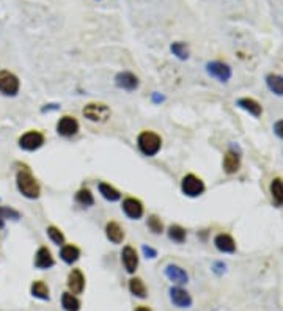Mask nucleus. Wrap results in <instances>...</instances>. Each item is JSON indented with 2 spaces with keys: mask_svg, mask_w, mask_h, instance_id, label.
Here are the masks:
<instances>
[{
  "mask_svg": "<svg viewBox=\"0 0 283 311\" xmlns=\"http://www.w3.org/2000/svg\"><path fill=\"white\" fill-rule=\"evenodd\" d=\"M121 263H123L125 269L128 274H134L139 267V255L136 252V248L131 247V245H126L121 252Z\"/></svg>",
  "mask_w": 283,
  "mask_h": 311,
  "instance_id": "obj_12",
  "label": "nucleus"
},
{
  "mask_svg": "<svg viewBox=\"0 0 283 311\" xmlns=\"http://www.w3.org/2000/svg\"><path fill=\"white\" fill-rule=\"evenodd\" d=\"M206 73L211 77L217 79L219 82H222V84L228 82V80L232 79V68L223 61H209V63H206Z\"/></svg>",
  "mask_w": 283,
  "mask_h": 311,
  "instance_id": "obj_7",
  "label": "nucleus"
},
{
  "mask_svg": "<svg viewBox=\"0 0 283 311\" xmlns=\"http://www.w3.org/2000/svg\"><path fill=\"white\" fill-rule=\"evenodd\" d=\"M46 233H47L49 239H50V240H52L55 245H60V247H63V245H65V234L60 231V228L50 225V226H47Z\"/></svg>",
  "mask_w": 283,
  "mask_h": 311,
  "instance_id": "obj_29",
  "label": "nucleus"
},
{
  "mask_svg": "<svg viewBox=\"0 0 283 311\" xmlns=\"http://www.w3.org/2000/svg\"><path fill=\"white\" fill-rule=\"evenodd\" d=\"M121 209H123V212L126 214V217L131 219V220H139L143 217V205L142 201L134 198V197H128L123 200V203H121Z\"/></svg>",
  "mask_w": 283,
  "mask_h": 311,
  "instance_id": "obj_8",
  "label": "nucleus"
},
{
  "mask_svg": "<svg viewBox=\"0 0 283 311\" xmlns=\"http://www.w3.org/2000/svg\"><path fill=\"white\" fill-rule=\"evenodd\" d=\"M142 252H143V255L146 256V258H150V260H154L156 256H157V252L153 247H148V245H143Z\"/></svg>",
  "mask_w": 283,
  "mask_h": 311,
  "instance_id": "obj_32",
  "label": "nucleus"
},
{
  "mask_svg": "<svg viewBox=\"0 0 283 311\" xmlns=\"http://www.w3.org/2000/svg\"><path fill=\"white\" fill-rule=\"evenodd\" d=\"M214 245L222 253H235L236 252V242L230 234H217L214 239Z\"/></svg>",
  "mask_w": 283,
  "mask_h": 311,
  "instance_id": "obj_16",
  "label": "nucleus"
},
{
  "mask_svg": "<svg viewBox=\"0 0 283 311\" xmlns=\"http://www.w3.org/2000/svg\"><path fill=\"white\" fill-rule=\"evenodd\" d=\"M168 294H170V300L175 306H178V308H191L192 306V297L186 289H183L180 286H175V288H170Z\"/></svg>",
  "mask_w": 283,
  "mask_h": 311,
  "instance_id": "obj_11",
  "label": "nucleus"
},
{
  "mask_svg": "<svg viewBox=\"0 0 283 311\" xmlns=\"http://www.w3.org/2000/svg\"><path fill=\"white\" fill-rule=\"evenodd\" d=\"M76 203H79L80 206H84V208H90L94 205V197L91 194L90 189H79L77 194H76Z\"/></svg>",
  "mask_w": 283,
  "mask_h": 311,
  "instance_id": "obj_26",
  "label": "nucleus"
},
{
  "mask_svg": "<svg viewBox=\"0 0 283 311\" xmlns=\"http://www.w3.org/2000/svg\"><path fill=\"white\" fill-rule=\"evenodd\" d=\"M238 107H241L242 110H246V112H249L252 116H255V118H258L261 113H263V109H261V105H260V102H257L255 99H252V98H241V99H238Z\"/></svg>",
  "mask_w": 283,
  "mask_h": 311,
  "instance_id": "obj_19",
  "label": "nucleus"
},
{
  "mask_svg": "<svg viewBox=\"0 0 283 311\" xmlns=\"http://www.w3.org/2000/svg\"><path fill=\"white\" fill-rule=\"evenodd\" d=\"M274 132H275V135L278 139L283 140V119H278L277 123L274 125Z\"/></svg>",
  "mask_w": 283,
  "mask_h": 311,
  "instance_id": "obj_33",
  "label": "nucleus"
},
{
  "mask_svg": "<svg viewBox=\"0 0 283 311\" xmlns=\"http://www.w3.org/2000/svg\"><path fill=\"white\" fill-rule=\"evenodd\" d=\"M137 146L143 156L153 157L160 151V148H162V139H160V135H157L153 131H143L137 137Z\"/></svg>",
  "mask_w": 283,
  "mask_h": 311,
  "instance_id": "obj_2",
  "label": "nucleus"
},
{
  "mask_svg": "<svg viewBox=\"0 0 283 311\" xmlns=\"http://www.w3.org/2000/svg\"><path fill=\"white\" fill-rule=\"evenodd\" d=\"M19 79L10 71H0V93L4 96H16L19 93Z\"/></svg>",
  "mask_w": 283,
  "mask_h": 311,
  "instance_id": "obj_5",
  "label": "nucleus"
},
{
  "mask_svg": "<svg viewBox=\"0 0 283 311\" xmlns=\"http://www.w3.org/2000/svg\"><path fill=\"white\" fill-rule=\"evenodd\" d=\"M170 50H172L173 55L178 57L180 60H187V58H189V47H187L186 43H181V41L172 43Z\"/></svg>",
  "mask_w": 283,
  "mask_h": 311,
  "instance_id": "obj_30",
  "label": "nucleus"
},
{
  "mask_svg": "<svg viewBox=\"0 0 283 311\" xmlns=\"http://www.w3.org/2000/svg\"><path fill=\"white\" fill-rule=\"evenodd\" d=\"M62 306H63L65 311H79L80 309V302L73 292H63Z\"/></svg>",
  "mask_w": 283,
  "mask_h": 311,
  "instance_id": "obj_25",
  "label": "nucleus"
},
{
  "mask_svg": "<svg viewBox=\"0 0 283 311\" xmlns=\"http://www.w3.org/2000/svg\"><path fill=\"white\" fill-rule=\"evenodd\" d=\"M79 132V121L71 116V115H65L57 121V134L62 137H74Z\"/></svg>",
  "mask_w": 283,
  "mask_h": 311,
  "instance_id": "obj_9",
  "label": "nucleus"
},
{
  "mask_svg": "<svg viewBox=\"0 0 283 311\" xmlns=\"http://www.w3.org/2000/svg\"><path fill=\"white\" fill-rule=\"evenodd\" d=\"M205 189H206L205 182L192 173L186 174V176L183 178V181H181V192L186 197H191V198L200 197V195L205 194Z\"/></svg>",
  "mask_w": 283,
  "mask_h": 311,
  "instance_id": "obj_4",
  "label": "nucleus"
},
{
  "mask_svg": "<svg viewBox=\"0 0 283 311\" xmlns=\"http://www.w3.org/2000/svg\"><path fill=\"white\" fill-rule=\"evenodd\" d=\"M165 98L162 96V94H159V93H153V102L159 104V102H162Z\"/></svg>",
  "mask_w": 283,
  "mask_h": 311,
  "instance_id": "obj_35",
  "label": "nucleus"
},
{
  "mask_svg": "<svg viewBox=\"0 0 283 311\" xmlns=\"http://www.w3.org/2000/svg\"><path fill=\"white\" fill-rule=\"evenodd\" d=\"M239 167H241V156L236 151H233V150L227 151V154L223 157V170H225V173L233 174V173H236L239 170Z\"/></svg>",
  "mask_w": 283,
  "mask_h": 311,
  "instance_id": "obj_18",
  "label": "nucleus"
},
{
  "mask_svg": "<svg viewBox=\"0 0 283 311\" xmlns=\"http://www.w3.org/2000/svg\"><path fill=\"white\" fill-rule=\"evenodd\" d=\"M115 85L121 90L134 91V90L139 88L140 80L136 74L131 73V71H121L115 76Z\"/></svg>",
  "mask_w": 283,
  "mask_h": 311,
  "instance_id": "obj_10",
  "label": "nucleus"
},
{
  "mask_svg": "<svg viewBox=\"0 0 283 311\" xmlns=\"http://www.w3.org/2000/svg\"><path fill=\"white\" fill-rule=\"evenodd\" d=\"M266 85L277 96H283V77L278 74H269L266 77Z\"/></svg>",
  "mask_w": 283,
  "mask_h": 311,
  "instance_id": "obj_22",
  "label": "nucleus"
},
{
  "mask_svg": "<svg viewBox=\"0 0 283 311\" xmlns=\"http://www.w3.org/2000/svg\"><path fill=\"white\" fill-rule=\"evenodd\" d=\"M129 291L139 299H145L146 297V286L140 278H131L129 280Z\"/></svg>",
  "mask_w": 283,
  "mask_h": 311,
  "instance_id": "obj_28",
  "label": "nucleus"
},
{
  "mask_svg": "<svg viewBox=\"0 0 283 311\" xmlns=\"http://www.w3.org/2000/svg\"><path fill=\"white\" fill-rule=\"evenodd\" d=\"M66 285H68L70 292H73L74 295L82 294L84 289H85V277L82 274V270L73 269L70 272V275H68V281H66Z\"/></svg>",
  "mask_w": 283,
  "mask_h": 311,
  "instance_id": "obj_13",
  "label": "nucleus"
},
{
  "mask_svg": "<svg viewBox=\"0 0 283 311\" xmlns=\"http://www.w3.org/2000/svg\"><path fill=\"white\" fill-rule=\"evenodd\" d=\"M146 225H148V228H150V231L154 233V234L164 233V225H162V222H160V219L157 217V215H154V214L148 217Z\"/></svg>",
  "mask_w": 283,
  "mask_h": 311,
  "instance_id": "obj_31",
  "label": "nucleus"
},
{
  "mask_svg": "<svg viewBox=\"0 0 283 311\" xmlns=\"http://www.w3.org/2000/svg\"><path fill=\"white\" fill-rule=\"evenodd\" d=\"M98 191L102 195V198H105L107 201H118L121 198V194L118 189H115L114 185L107 184V182H99L98 184Z\"/></svg>",
  "mask_w": 283,
  "mask_h": 311,
  "instance_id": "obj_21",
  "label": "nucleus"
},
{
  "mask_svg": "<svg viewBox=\"0 0 283 311\" xmlns=\"http://www.w3.org/2000/svg\"><path fill=\"white\" fill-rule=\"evenodd\" d=\"M105 236L112 244H121L125 239V229L117 222H109L105 225Z\"/></svg>",
  "mask_w": 283,
  "mask_h": 311,
  "instance_id": "obj_17",
  "label": "nucleus"
},
{
  "mask_svg": "<svg viewBox=\"0 0 283 311\" xmlns=\"http://www.w3.org/2000/svg\"><path fill=\"white\" fill-rule=\"evenodd\" d=\"M269 191H271V197L277 206H283V181L280 178L272 179L271 185H269Z\"/></svg>",
  "mask_w": 283,
  "mask_h": 311,
  "instance_id": "obj_23",
  "label": "nucleus"
},
{
  "mask_svg": "<svg viewBox=\"0 0 283 311\" xmlns=\"http://www.w3.org/2000/svg\"><path fill=\"white\" fill-rule=\"evenodd\" d=\"M59 109H60V105H59V104H49V105L43 107V109H41V112L44 113V112H50V110H59Z\"/></svg>",
  "mask_w": 283,
  "mask_h": 311,
  "instance_id": "obj_34",
  "label": "nucleus"
},
{
  "mask_svg": "<svg viewBox=\"0 0 283 311\" xmlns=\"http://www.w3.org/2000/svg\"><path fill=\"white\" fill-rule=\"evenodd\" d=\"M30 292L33 297H36V299L39 300H49L50 295H49V288L44 281L38 280V281H33V285L30 288Z\"/></svg>",
  "mask_w": 283,
  "mask_h": 311,
  "instance_id": "obj_24",
  "label": "nucleus"
},
{
  "mask_svg": "<svg viewBox=\"0 0 283 311\" xmlns=\"http://www.w3.org/2000/svg\"><path fill=\"white\" fill-rule=\"evenodd\" d=\"M16 185H18V191L21 192V195H24L29 200H36L39 197V194H41V187H39L36 178L27 168L18 171Z\"/></svg>",
  "mask_w": 283,
  "mask_h": 311,
  "instance_id": "obj_1",
  "label": "nucleus"
},
{
  "mask_svg": "<svg viewBox=\"0 0 283 311\" xmlns=\"http://www.w3.org/2000/svg\"><path fill=\"white\" fill-rule=\"evenodd\" d=\"M167 234H168V239L173 240V242H177V244H183V242L186 240V237H187L186 229L181 225H170Z\"/></svg>",
  "mask_w": 283,
  "mask_h": 311,
  "instance_id": "obj_27",
  "label": "nucleus"
},
{
  "mask_svg": "<svg viewBox=\"0 0 283 311\" xmlns=\"http://www.w3.org/2000/svg\"><path fill=\"white\" fill-rule=\"evenodd\" d=\"M44 145V135L39 131H29L21 135L19 148L24 151H36Z\"/></svg>",
  "mask_w": 283,
  "mask_h": 311,
  "instance_id": "obj_6",
  "label": "nucleus"
},
{
  "mask_svg": "<svg viewBox=\"0 0 283 311\" xmlns=\"http://www.w3.org/2000/svg\"><path fill=\"white\" fill-rule=\"evenodd\" d=\"M164 274H165V277H167L172 283H175V285H186V283L189 281L187 272H186L183 267H180V266H177V264H168V266H165Z\"/></svg>",
  "mask_w": 283,
  "mask_h": 311,
  "instance_id": "obj_14",
  "label": "nucleus"
},
{
  "mask_svg": "<svg viewBox=\"0 0 283 311\" xmlns=\"http://www.w3.org/2000/svg\"><path fill=\"white\" fill-rule=\"evenodd\" d=\"M136 311H151V309L148 306H139V308H136Z\"/></svg>",
  "mask_w": 283,
  "mask_h": 311,
  "instance_id": "obj_36",
  "label": "nucleus"
},
{
  "mask_svg": "<svg viewBox=\"0 0 283 311\" xmlns=\"http://www.w3.org/2000/svg\"><path fill=\"white\" fill-rule=\"evenodd\" d=\"M82 115L91 123H105L110 118L112 110L104 102H90L82 109Z\"/></svg>",
  "mask_w": 283,
  "mask_h": 311,
  "instance_id": "obj_3",
  "label": "nucleus"
},
{
  "mask_svg": "<svg viewBox=\"0 0 283 311\" xmlns=\"http://www.w3.org/2000/svg\"><path fill=\"white\" fill-rule=\"evenodd\" d=\"M60 258L66 264H74L80 258V248L77 245H73V244L63 245L60 250Z\"/></svg>",
  "mask_w": 283,
  "mask_h": 311,
  "instance_id": "obj_20",
  "label": "nucleus"
},
{
  "mask_svg": "<svg viewBox=\"0 0 283 311\" xmlns=\"http://www.w3.org/2000/svg\"><path fill=\"white\" fill-rule=\"evenodd\" d=\"M53 264H55V260H53L50 250L47 247H39L35 255V267L46 270V269L53 267Z\"/></svg>",
  "mask_w": 283,
  "mask_h": 311,
  "instance_id": "obj_15",
  "label": "nucleus"
}]
</instances>
